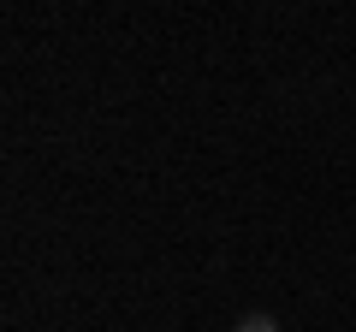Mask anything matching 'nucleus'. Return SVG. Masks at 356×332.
<instances>
[{"instance_id": "1", "label": "nucleus", "mask_w": 356, "mask_h": 332, "mask_svg": "<svg viewBox=\"0 0 356 332\" xmlns=\"http://www.w3.org/2000/svg\"><path fill=\"white\" fill-rule=\"evenodd\" d=\"M238 332H280V320H273V315H243Z\"/></svg>"}]
</instances>
